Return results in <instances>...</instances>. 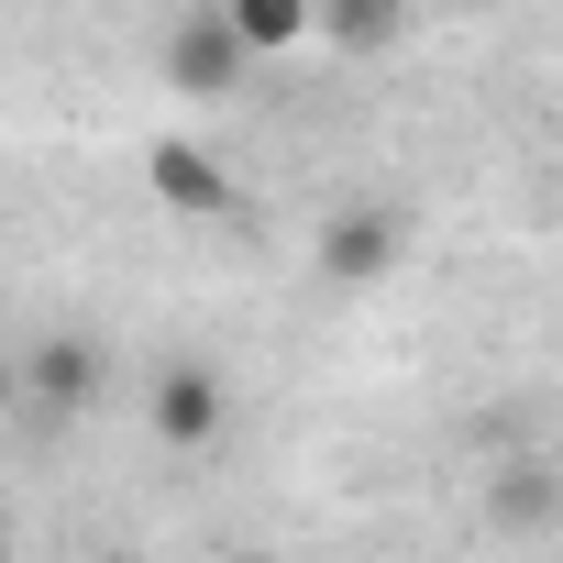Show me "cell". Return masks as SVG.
Here are the masks:
<instances>
[{
  "label": "cell",
  "instance_id": "6da1fadb",
  "mask_svg": "<svg viewBox=\"0 0 563 563\" xmlns=\"http://www.w3.org/2000/svg\"><path fill=\"white\" fill-rule=\"evenodd\" d=\"M155 67H166V89H177V100H232V89H243V67H254V45H243V23L210 0V12H177V23H166Z\"/></svg>",
  "mask_w": 563,
  "mask_h": 563
},
{
  "label": "cell",
  "instance_id": "7a4b0ae2",
  "mask_svg": "<svg viewBox=\"0 0 563 563\" xmlns=\"http://www.w3.org/2000/svg\"><path fill=\"white\" fill-rule=\"evenodd\" d=\"M100 387H111V354H100L89 332H45V343L23 354V420H34V431L89 420V409H100Z\"/></svg>",
  "mask_w": 563,
  "mask_h": 563
},
{
  "label": "cell",
  "instance_id": "3957f363",
  "mask_svg": "<svg viewBox=\"0 0 563 563\" xmlns=\"http://www.w3.org/2000/svg\"><path fill=\"white\" fill-rule=\"evenodd\" d=\"M144 409H155V442H166V453H210V442H221V420H232V398H221V376H210V365H166Z\"/></svg>",
  "mask_w": 563,
  "mask_h": 563
},
{
  "label": "cell",
  "instance_id": "277c9868",
  "mask_svg": "<svg viewBox=\"0 0 563 563\" xmlns=\"http://www.w3.org/2000/svg\"><path fill=\"white\" fill-rule=\"evenodd\" d=\"M144 188H155L177 221H221V210H232V177H221V155H199V144H155V155H144Z\"/></svg>",
  "mask_w": 563,
  "mask_h": 563
},
{
  "label": "cell",
  "instance_id": "5b68a950",
  "mask_svg": "<svg viewBox=\"0 0 563 563\" xmlns=\"http://www.w3.org/2000/svg\"><path fill=\"white\" fill-rule=\"evenodd\" d=\"M387 265H398V221L387 210H332L321 221V276L354 288V276H387Z\"/></svg>",
  "mask_w": 563,
  "mask_h": 563
},
{
  "label": "cell",
  "instance_id": "8992f818",
  "mask_svg": "<svg viewBox=\"0 0 563 563\" xmlns=\"http://www.w3.org/2000/svg\"><path fill=\"white\" fill-rule=\"evenodd\" d=\"M563 519V475L552 464H508L497 486H486V530H508V541H541Z\"/></svg>",
  "mask_w": 563,
  "mask_h": 563
},
{
  "label": "cell",
  "instance_id": "52a82bcc",
  "mask_svg": "<svg viewBox=\"0 0 563 563\" xmlns=\"http://www.w3.org/2000/svg\"><path fill=\"white\" fill-rule=\"evenodd\" d=\"M221 12L243 23V45H254V67H265V56H288L299 34H321V0H221Z\"/></svg>",
  "mask_w": 563,
  "mask_h": 563
},
{
  "label": "cell",
  "instance_id": "ba28073f",
  "mask_svg": "<svg viewBox=\"0 0 563 563\" xmlns=\"http://www.w3.org/2000/svg\"><path fill=\"white\" fill-rule=\"evenodd\" d=\"M398 12H409V0H321V34H332L343 56H376V45L398 34Z\"/></svg>",
  "mask_w": 563,
  "mask_h": 563
},
{
  "label": "cell",
  "instance_id": "9c48e42d",
  "mask_svg": "<svg viewBox=\"0 0 563 563\" xmlns=\"http://www.w3.org/2000/svg\"><path fill=\"white\" fill-rule=\"evenodd\" d=\"M89 563H122V552H89Z\"/></svg>",
  "mask_w": 563,
  "mask_h": 563
},
{
  "label": "cell",
  "instance_id": "30bf717a",
  "mask_svg": "<svg viewBox=\"0 0 563 563\" xmlns=\"http://www.w3.org/2000/svg\"><path fill=\"white\" fill-rule=\"evenodd\" d=\"M243 563H254V552H243Z\"/></svg>",
  "mask_w": 563,
  "mask_h": 563
}]
</instances>
